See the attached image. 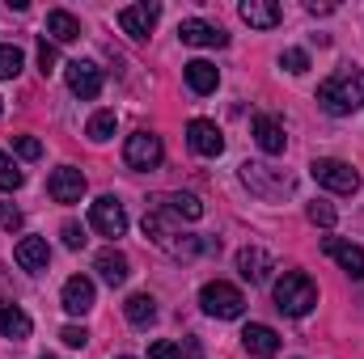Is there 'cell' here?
<instances>
[{"label": "cell", "instance_id": "cell-1", "mask_svg": "<svg viewBox=\"0 0 364 359\" xmlns=\"http://www.w3.org/2000/svg\"><path fill=\"white\" fill-rule=\"evenodd\" d=\"M318 106L326 114H352L364 106V72L360 68H339L318 85Z\"/></svg>", "mask_w": 364, "mask_h": 359}, {"label": "cell", "instance_id": "cell-2", "mask_svg": "<svg viewBox=\"0 0 364 359\" xmlns=\"http://www.w3.org/2000/svg\"><path fill=\"white\" fill-rule=\"evenodd\" d=\"M318 304V287L305 270H288L284 279H275V309L288 317H305Z\"/></svg>", "mask_w": 364, "mask_h": 359}, {"label": "cell", "instance_id": "cell-3", "mask_svg": "<svg viewBox=\"0 0 364 359\" xmlns=\"http://www.w3.org/2000/svg\"><path fill=\"white\" fill-rule=\"evenodd\" d=\"M199 304H203V313H208V317H220V321H233V317H242V313H246V296H242L233 283H225V279L203 283Z\"/></svg>", "mask_w": 364, "mask_h": 359}, {"label": "cell", "instance_id": "cell-4", "mask_svg": "<svg viewBox=\"0 0 364 359\" xmlns=\"http://www.w3.org/2000/svg\"><path fill=\"white\" fill-rule=\"evenodd\" d=\"M309 174L318 186H326V190H335V194H356L360 190V174L348 165V161H335V157H318L314 165H309Z\"/></svg>", "mask_w": 364, "mask_h": 359}, {"label": "cell", "instance_id": "cell-5", "mask_svg": "<svg viewBox=\"0 0 364 359\" xmlns=\"http://www.w3.org/2000/svg\"><path fill=\"white\" fill-rule=\"evenodd\" d=\"M161 157H166V148H161V136H153V131H136L123 144V161L132 170H157Z\"/></svg>", "mask_w": 364, "mask_h": 359}, {"label": "cell", "instance_id": "cell-6", "mask_svg": "<svg viewBox=\"0 0 364 359\" xmlns=\"http://www.w3.org/2000/svg\"><path fill=\"white\" fill-rule=\"evenodd\" d=\"M242 182H246L255 194H263V199H284V194L292 190V178H288V174H275L272 165H259V161H246V165H242Z\"/></svg>", "mask_w": 364, "mask_h": 359}, {"label": "cell", "instance_id": "cell-7", "mask_svg": "<svg viewBox=\"0 0 364 359\" xmlns=\"http://www.w3.org/2000/svg\"><path fill=\"white\" fill-rule=\"evenodd\" d=\"M90 224L102 233V237H123L127 233V211L114 194H102L90 203Z\"/></svg>", "mask_w": 364, "mask_h": 359}, {"label": "cell", "instance_id": "cell-8", "mask_svg": "<svg viewBox=\"0 0 364 359\" xmlns=\"http://www.w3.org/2000/svg\"><path fill=\"white\" fill-rule=\"evenodd\" d=\"M157 21H161V4H149V0L127 4V9L119 13V26H123V34H132V38H149Z\"/></svg>", "mask_w": 364, "mask_h": 359}, {"label": "cell", "instance_id": "cell-9", "mask_svg": "<svg viewBox=\"0 0 364 359\" xmlns=\"http://www.w3.org/2000/svg\"><path fill=\"white\" fill-rule=\"evenodd\" d=\"M186 144H191V153H199V157H220V153H225V136H220V127L208 123V118H191V123H186Z\"/></svg>", "mask_w": 364, "mask_h": 359}, {"label": "cell", "instance_id": "cell-10", "mask_svg": "<svg viewBox=\"0 0 364 359\" xmlns=\"http://www.w3.org/2000/svg\"><path fill=\"white\" fill-rule=\"evenodd\" d=\"M47 190L55 203H81L85 199V174L73 170V165H60L51 178H47Z\"/></svg>", "mask_w": 364, "mask_h": 359}, {"label": "cell", "instance_id": "cell-11", "mask_svg": "<svg viewBox=\"0 0 364 359\" xmlns=\"http://www.w3.org/2000/svg\"><path fill=\"white\" fill-rule=\"evenodd\" d=\"M64 72H68V89L77 93L81 101H93V97L102 93V68H97V64H90V60H73Z\"/></svg>", "mask_w": 364, "mask_h": 359}, {"label": "cell", "instance_id": "cell-12", "mask_svg": "<svg viewBox=\"0 0 364 359\" xmlns=\"http://www.w3.org/2000/svg\"><path fill=\"white\" fill-rule=\"evenodd\" d=\"M178 38L191 43V47H225V43H229V34H225L220 26L203 21V17H186V21H178Z\"/></svg>", "mask_w": 364, "mask_h": 359}, {"label": "cell", "instance_id": "cell-13", "mask_svg": "<svg viewBox=\"0 0 364 359\" xmlns=\"http://www.w3.org/2000/svg\"><path fill=\"white\" fill-rule=\"evenodd\" d=\"M250 131H255V140H259V148H263L267 157H279V153L288 148L284 123H279V118H272V114H255V118H250Z\"/></svg>", "mask_w": 364, "mask_h": 359}, {"label": "cell", "instance_id": "cell-14", "mask_svg": "<svg viewBox=\"0 0 364 359\" xmlns=\"http://www.w3.org/2000/svg\"><path fill=\"white\" fill-rule=\"evenodd\" d=\"M322 254H326V258H335V263L348 270L352 279H364V250H360V245L339 241V237H326V241H322Z\"/></svg>", "mask_w": 364, "mask_h": 359}, {"label": "cell", "instance_id": "cell-15", "mask_svg": "<svg viewBox=\"0 0 364 359\" xmlns=\"http://www.w3.org/2000/svg\"><path fill=\"white\" fill-rule=\"evenodd\" d=\"M237 13H242V21H246L250 30H275V26L284 21V9H279L275 0H246Z\"/></svg>", "mask_w": 364, "mask_h": 359}, {"label": "cell", "instance_id": "cell-16", "mask_svg": "<svg viewBox=\"0 0 364 359\" xmlns=\"http://www.w3.org/2000/svg\"><path fill=\"white\" fill-rule=\"evenodd\" d=\"M242 347L259 359H272L275 351H279V334H275L272 326H263V321H250V326L242 330Z\"/></svg>", "mask_w": 364, "mask_h": 359}, {"label": "cell", "instance_id": "cell-17", "mask_svg": "<svg viewBox=\"0 0 364 359\" xmlns=\"http://www.w3.org/2000/svg\"><path fill=\"white\" fill-rule=\"evenodd\" d=\"M237 270H242V279H250V283H267L272 279V254L267 250H259V245H246L242 254H237Z\"/></svg>", "mask_w": 364, "mask_h": 359}, {"label": "cell", "instance_id": "cell-18", "mask_svg": "<svg viewBox=\"0 0 364 359\" xmlns=\"http://www.w3.org/2000/svg\"><path fill=\"white\" fill-rule=\"evenodd\" d=\"M64 313H73V317H81V313H90L93 309V279L85 275H73L68 283H64Z\"/></svg>", "mask_w": 364, "mask_h": 359}, {"label": "cell", "instance_id": "cell-19", "mask_svg": "<svg viewBox=\"0 0 364 359\" xmlns=\"http://www.w3.org/2000/svg\"><path fill=\"white\" fill-rule=\"evenodd\" d=\"M13 258H17V267H21V270H47L51 250H47V241H43V237H21V241H17V250H13Z\"/></svg>", "mask_w": 364, "mask_h": 359}, {"label": "cell", "instance_id": "cell-20", "mask_svg": "<svg viewBox=\"0 0 364 359\" xmlns=\"http://www.w3.org/2000/svg\"><path fill=\"white\" fill-rule=\"evenodd\" d=\"M93 270H97L102 283H110V287H123L127 275H132V270H127V258H123L119 250H102V254L93 258Z\"/></svg>", "mask_w": 364, "mask_h": 359}, {"label": "cell", "instance_id": "cell-21", "mask_svg": "<svg viewBox=\"0 0 364 359\" xmlns=\"http://www.w3.org/2000/svg\"><path fill=\"white\" fill-rule=\"evenodd\" d=\"M182 77H186L191 93H199V97L220 85V72H216V64H208V60H191V64L182 68Z\"/></svg>", "mask_w": 364, "mask_h": 359}, {"label": "cell", "instance_id": "cell-22", "mask_svg": "<svg viewBox=\"0 0 364 359\" xmlns=\"http://www.w3.org/2000/svg\"><path fill=\"white\" fill-rule=\"evenodd\" d=\"M47 34H51L55 43H77V38H81V21H77L68 9H51V13H47Z\"/></svg>", "mask_w": 364, "mask_h": 359}, {"label": "cell", "instance_id": "cell-23", "mask_svg": "<svg viewBox=\"0 0 364 359\" xmlns=\"http://www.w3.org/2000/svg\"><path fill=\"white\" fill-rule=\"evenodd\" d=\"M123 317L132 321V326H153L157 321V300L149 296V292H136V296H127V304H123Z\"/></svg>", "mask_w": 364, "mask_h": 359}, {"label": "cell", "instance_id": "cell-24", "mask_svg": "<svg viewBox=\"0 0 364 359\" xmlns=\"http://www.w3.org/2000/svg\"><path fill=\"white\" fill-rule=\"evenodd\" d=\"M30 317L17 309V304H9V300H0V334L4 338H30Z\"/></svg>", "mask_w": 364, "mask_h": 359}, {"label": "cell", "instance_id": "cell-25", "mask_svg": "<svg viewBox=\"0 0 364 359\" xmlns=\"http://www.w3.org/2000/svg\"><path fill=\"white\" fill-rule=\"evenodd\" d=\"M153 207H161V211H170V216H182V220H199V216H203V203H199L195 194H161Z\"/></svg>", "mask_w": 364, "mask_h": 359}, {"label": "cell", "instance_id": "cell-26", "mask_svg": "<svg viewBox=\"0 0 364 359\" xmlns=\"http://www.w3.org/2000/svg\"><path fill=\"white\" fill-rule=\"evenodd\" d=\"M85 136H90L93 144L110 140V136H114V110H97V114L90 118V127H85Z\"/></svg>", "mask_w": 364, "mask_h": 359}, {"label": "cell", "instance_id": "cell-27", "mask_svg": "<svg viewBox=\"0 0 364 359\" xmlns=\"http://www.w3.org/2000/svg\"><path fill=\"white\" fill-rule=\"evenodd\" d=\"M21 72V51L13 43H0V81H13Z\"/></svg>", "mask_w": 364, "mask_h": 359}, {"label": "cell", "instance_id": "cell-28", "mask_svg": "<svg viewBox=\"0 0 364 359\" xmlns=\"http://www.w3.org/2000/svg\"><path fill=\"white\" fill-rule=\"evenodd\" d=\"M21 182H26V174H21V170H17V165L0 153V190H17Z\"/></svg>", "mask_w": 364, "mask_h": 359}, {"label": "cell", "instance_id": "cell-29", "mask_svg": "<svg viewBox=\"0 0 364 359\" xmlns=\"http://www.w3.org/2000/svg\"><path fill=\"white\" fill-rule=\"evenodd\" d=\"M55 64H60L55 43H47V38H43V43H38V72H43V77H51V72H55Z\"/></svg>", "mask_w": 364, "mask_h": 359}, {"label": "cell", "instance_id": "cell-30", "mask_svg": "<svg viewBox=\"0 0 364 359\" xmlns=\"http://www.w3.org/2000/svg\"><path fill=\"white\" fill-rule=\"evenodd\" d=\"M13 148H17V157H26V161H38V157H43V144H38L34 136H17Z\"/></svg>", "mask_w": 364, "mask_h": 359}, {"label": "cell", "instance_id": "cell-31", "mask_svg": "<svg viewBox=\"0 0 364 359\" xmlns=\"http://www.w3.org/2000/svg\"><path fill=\"white\" fill-rule=\"evenodd\" d=\"M60 237H64V245H68V250H81V245H85V228H81L77 220H64Z\"/></svg>", "mask_w": 364, "mask_h": 359}, {"label": "cell", "instance_id": "cell-32", "mask_svg": "<svg viewBox=\"0 0 364 359\" xmlns=\"http://www.w3.org/2000/svg\"><path fill=\"white\" fill-rule=\"evenodd\" d=\"M279 68H288V72H305V68H309V55L292 47V51H284V55H279Z\"/></svg>", "mask_w": 364, "mask_h": 359}, {"label": "cell", "instance_id": "cell-33", "mask_svg": "<svg viewBox=\"0 0 364 359\" xmlns=\"http://www.w3.org/2000/svg\"><path fill=\"white\" fill-rule=\"evenodd\" d=\"M309 220H314V224H322V228H331V224H335V207L318 199V203H309Z\"/></svg>", "mask_w": 364, "mask_h": 359}, {"label": "cell", "instance_id": "cell-34", "mask_svg": "<svg viewBox=\"0 0 364 359\" xmlns=\"http://www.w3.org/2000/svg\"><path fill=\"white\" fill-rule=\"evenodd\" d=\"M21 220H26V216H21V211H17L13 203H0V228L17 233V228H21Z\"/></svg>", "mask_w": 364, "mask_h": 359}, {"label": "cell", "instance_id": "cell-35", "mask_svg": "<svg viewBox=\"0 0 364 359\" xmlns=\"http://www.w3.org/2000/svg\"><path fill=\"white\" fill-rule=\"evenodd\" d=\"M178 343H170V338H157L153 347H149V359H178Z\"/></svg>", "mask_w": 364, "mask_h": 359}, {"label": "cell", "instance_id": "cell-36", "mask_svg": "<svg viewBox=\"0 0 364 359\" xmlns=\"http://www.w3.org/2000/svg\"><path fill=\"white\" fill-rule=\"evenodd\" d=\"M60 338H64L68 347H85V343H90V334H85V326H64V330H60Z\"/></svg>", "mask_w": 364, "mask_h": 359}, {"label": "cell", "instance_id": "cell-37", "mask_svg": "<svg viewBox=\"0 0 364 359\" xmlns=\"http://www.w3.org/2000/svg\"><path fill=\"white\" fill-rule=\"evenodd\" d=\"M114 359H132V355H114Z\"/></svg>", "mask_w": 364, "mask_h": 359}, {"label": "cell", "instance_id": "cell-38", "mask_svg": "<svg viewBox=\"0 0 364 359\" xmlns=\"http://www.w3.org/2000/svg\"><path fill=\"white\" fill-rule=\"evenodd\" d=\"M43 359H60V355H43Z\"/></svg>", "mask_w": 364, "mask_h": 359}, {"label": "cell", "instance_id": "cell-39", "mask_svg": "<svg viewBox=\"0 0 364 359\" xmlns=\"http://www.w3.org/2000/svg\"><path fill=\"white\" fill-rule=\"evenodd\" d=\"M0 114H4V101H0Z\"/></svg>", "mask_w": 364, "mask_h": 359}]
</instances>
